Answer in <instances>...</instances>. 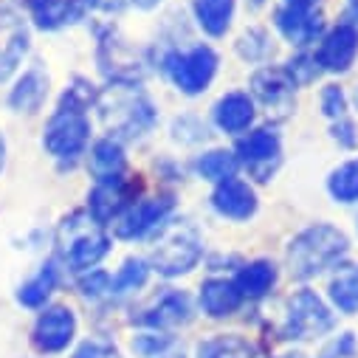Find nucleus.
<instances>
[{"label": "nucleus", "mask_w": 358, "mask_h": 358, "mask_svg": "<svg viewBox=\"0 0 358 358\" xmlns=\"http://www.w3.org/2000/svg\"><path fill=\"white\" fill-rule=\"evenodd\" d=\"M198 358H254V347L240 336H215L198 347Z\"/></svg>", "instance_id": "obj_29"}, {"label": "nucleus", "mask_w": 358, "mask_h": 358, "mask_svg": "<svg viewBox=\"0 0 358 358\" xmlns=\"http://www.w3.org/2000/svg\"><path fill=\"white\" fill-rule=\"evenodd\" d=\"M175 209V198L172 195H155V198H144L138 203H133L119 220H116V237L122 240H136L144 237L147 231L158 229L166 215Z\"/></svg>", "instance_id": "obj_12"}, {"label": "nucleus", "mask_w": 358, "mask_h": 358, "mask_svg": "<svg viewBox=\"0 0 358 358\" xmlns=\"http://www.w3.org/2000/svg\"><path fill=\"white\" fill-rule=\"evenodd\" d=\"M231 15H234V0H195V20L212 37L226 34Z\"/></svg>", "instance_id": "obj_26"}, {"label": "nucleus", "mask_w": 358, "mask_h": 358, "mask_svg": "<svg viewBox=\"0 0 358 358\" xmlns=\"http://www.w3.org/2000/svg\"><path fill=\"white\" fill-rule=\"evenodd\" d=\"M355 105H358V91H355Z\"/></svg>", "instance_id": "obj_45"}, {"label": "nucleus", "mask_w": 358, "mask_h": 358, "mask_svg": "<svg viewBox=\"0 0 358 358\" xmlns=\"http://www.w3.org/2000/svg\"><path fill=\"white\" fill-rule=\"evenodd\" d=\"M277 358H305L302 352H285V355H277Z\"/></svg>", "instance_id": "obj_42"}, {"label": "nucleus", "mask_w": 358, "mask_h": 358, "mask_svg": "<svg viewBox=\"0 0 358 358\" xmlns=\"http://www.w3.org/2000/svg\"><path fill=\"white\" fill-rule=\"evenodd\" d=\"M350 248V240L344 231L319 223L305 229L299 237H294L288 248V268L296 280H310L322 274L324 268H333Z\"/></svg>", "instance_id": "obj_4"}, {"label": "nucleus", "mask_w": 358, "mask_h": 358, "mask_svg": "<svg viewBox=\"0 0 358 358\" xmlns=\"http://www.w3.org/2000/svg\"><path fill=\"white\" fill-rule=\"evenodd\" d=\"M277 29L282 37L294 45H308L324 31V20L313 9H296V6H282L277 12Z\"/></svg>", "instance_id": "obj_17"}, {"label": "nucleus", "mask_w": 358, "mask_h": 358, "mask_svg": "<svg viewBox=\"0 0 358 358\" xmlns=\"http://www.w3.org/2000/svg\"><path fill=\"white\" fill-rule=\"evenodd\" d=\"M76 336V316L71 308L65 305H51L37 316L34 333H31V344L37 352H62Z\"/></svg>", "instance_id": "obj_11"}, {"label": "nucleus", "mask_w": 358, "mask_h": 358, "mask_svg": "<svg viewBox=\"0 0 358 358\" xmlns=\"http://www.w3.org/2000/svg\"><path fill=\"white\" fill-rule=\"evenodd\" d=\"M54 288H57V262L48 259L45 265H40V271L29 282L20 285L17 302L26 308H43L48 302V296L54 294Z\"/></svg>", "instance_id": "obj_23"}, {"label": "nucleus", "mask_w": 358, "mask_h": 358, "mask_svg": "<svg viewBox=\"0 0 358 358\" xmlns=\"http://www.w3.org/2000/svg\"><path fill=\"white\" fill-rule=\"evenodd\" d=\"M251 91L268 108V116L274 113V119H285L294 113L296 82L291 79V73L285 68H259L251 76Z\"/></svg>", "instance_id": "obj_9"}, {"label": "nucleus", "mask_w": 358, "mask_h": 358, "mask_svg": "<svg viewBox=\"0 0 358 358\" xmlns=\"http://www.w3.org/2000/svg\"><path fill=\"white\" fill-rule=\"evenodd\" d=\"M274 282H277V268L268 259H254V262L243 265L237 280H234L243 299H262L268 291L274 288Z\"/></svg>", "instance_id": "obj_22"}, {"label": "nucleus", "mask_w": 358, "mask_h": 358, "mask_svg": "<svg viewBox=\"0 0 358 358\" xmlns=\"http://www.w3.org/2000/svg\"><path fill=\"white\" fill-rule=\"evenodd\" d=\"M355 54H358V29L352 23H338L322 40L316 59H319V68L330 73H344L355 62Z\"/></svg>", "instance_id": "obj_14"}, {"label": "nucleus", "mask_w": 358, "mask_h": 358, "mask_svg": "<svg viewBox=\"0 0 358 358\" xmlns=\"http://www.w3.org/2000/svg\"><path fill=\"white\" fill-rule=\"evenodd\" d=\"M327 189H330L333 201H338V203H358V158L347 161L330 172Z\"/></svg>", "instance_id": "obj_28"}, {"label": "nucleus", "mask_w": 358, "mask_h": 358, "mask_svg": "<svg viewBox=\"0 0 358 358\" xmlns=\"http://www.w3.org/2000/svg\"><path fill=\"white\" fill-rule=\"evenodd\" d=\"M127 3H133V6H138V9H152V6L161 3V0H127Z\"/></svg>", "instance_id": "obj_39"}, {"label": "nucleus", "mask_w": 358, "mask_h": 358, "mask_svg": "<svg viewBox=\"0 0 358 358\" xmlns=\"http://www.w3.org/2000/svg\"><path fill=\"white\" fill-rule=\"evenodd\" d=\"M355 355V336L352 333H344L338 341H333L319 358H352Z\"/></svg>", "instance_id": "obj_35"}, {"label": "nucleus", "mask_w": 358, "mask_h": 358, "mask_svg": "<svg viewBox=\"0 0 358 358\" xmlns=\"http://www.w3.org/2000/svg\"><path fill=\"white\" fill-rule=\"evenodd\" d=\"M254 122V99L243 91L226 94L215 105V124L226 133H243Z\"/></svg>", "instance_id": "obj_20"}, {"label": "nucleus", "mask_w": 358, "mask_h": 358, "mask_svg": "<svg viewBox=\"0 0 358 358\" xmlns=\"http://www.w3.org/2000/svg\"><path fill=\"white\" fill-rule=\"evenodd\" d=\"M164 73L187 96L203 94L217 73V54L209 45H195L189 51H172L164 57Z\"/></svg>", "instance_id": "obj_6"}, {"label": "nucleus", "mask_w": 358, "mask_h": 358, "mask_svg": "<svg viewBox=\"0 0 358 358\" xmlns=\"http://www.w3.org/2000/svg\"><path fill=\"white\" fill-rule=\"evenodd\" d=\"M3 164H6V141L0 136V169H3Z\"/></svg>", "instance_id": "obj_40"}, {"label": "nucleus", "mask_w": 358, "mask_h": 358, "mask_svg": "<svg viewBox=\"0 0 358 358\" xmlns=\"http://www.w3.org/2000/svg\"><path fill=\"white\" fill-rule=\"evenodd\" d=\"M73 358H119V352L110 347V344H102V341H85Z\"/></svg>", "instance_id": "obj_36"}, {"label": "nucleus", "mask_w": 358, "mask_h": 358, "mask_svg": "<svg viewBox=\"0 0 358 358\" xmlns=\"http://www.w3.org/2000/svg\"><path fill=\"white\" fill-rule=\"evenodd\" d=\"M201 254H203V243L198 229L189 220L161 223L152 254H150V268L161 277H181L198 265Z\"/></svg>", "instance_id": "obj_5"}, {"label": "nucleus", "mask_w": 358, "mask_h": 358, "mask_svg": "<svg viewBox=\"0 0 358 358\" xmlns=\"http://www.w3.org/2000/svg\"><path fill=\"white\" fill-rule=\"evenodd\" d=\"M96 108L102 113L110 138H138L155 122L152 102L138 91L136 82H113L102 96H96Z\"/></svg>", "instance_id": "obj_2"}, {"label": "nucleus", "mask_w": 358, "mask_h": 358, "mask_svg": "<svg viewBox=\"0 0 358 358\" xmlns=\"http://www.w3.org/2000/svg\"><path fill=\"white\" fill-rule=\"evenodd\" d=\"M327 291L341 313H358V265H341Z\"/></svg>", "instance_id": "obj_25"}, {"label": "nucleus", "mask_w": 358, "mask_h": 358, "mask_svg": "<svg viewBox=\"0 0 358 358\" xmlns=\"http://www.w3.org/2000/svg\"><path fill=\"white\" fill-rule=\"evenodd\" d=\"M262 3H265V0H251V6H254V9H259Z\"/></svg>", "instance_id": "obj_43"}, {"label": "nucleus", "mask_w": 358, "mask_h": 358, "mask_svg": "<svg viewBox=\"0 0 358 358\" xmlns=\"http://www.w3.org/2000/svg\"><path fill=\"white\" fill-rule=\"evenodd\" d=\"M147 274H150V265H147L141 257H130V259H124V265L119 268V274L113 277V294H130V291H138V288L147 282Z\"/></svg>", "instance_id": "obj_31"}, {"label": "nucleus", "mask_w": 358, "mask_h": 358, "mask_svg": "<svg viewBox=\"0 0 358 358\" xmlns=\"http://www.w3.org/2000/svg\"><path fill=\"white\" fill-rule=\"evenodd\" d=\"M333 330V313L330 308L313 294V291H299L288 302V316L282 324L285 338H319Z\"/></svg>", "instance_id": "obj_7"}, {"label": "nucleus", "mask_w": 358, "mask_h": 358, "mask_svg": "<svg viewBox=\"0 0 358 358\" xmlns=\"http://www.w3.org/2000/svg\"><path fill=\"white\" fill-rule=\"evenodd\" d=\"M243 305V294L237 291L234 280H206L201 285V308L203 313L223 319L231 316Z\"/></svg>", "instance_id": "obj_21"}, {"label": "nucleus", "mask_w": 358, "mask_h": 358, "mask_svg": "<svg viewBox=\"0 0 358 358\" xmlns=\"http://www.w3.org/2000/svg\"><path fill=\"white\" fill-rule=\"evenodd\" d=\"M79 288L87 299H102V296H110L113 294V280L105 274V271H91L79 280Z\"/></svg>", "instance_id": "obj_33"}, {"label": "nucleus", "mask_w": 358, "mask_h": 358, "mask_svg": "<svg viewBox=\"0 0 358 358\" xmlns=\"http://www.w3.org/2000/svg\"><path fill=\"white\" fill-rule=\"evenodd\" d=\"M350 6H352V12L358 15V0H350Z\"/></svg>", "instance_id": "obj_44"}, {"label": "nucleus", "mask_w": 358, "mask_h": 358, "mask_svg": "<svg viewBox=\"0 0 358 358\" xmlns=\"http://www.w3.org/2000/svg\"><path fill=\"white\" fill-rule=\"evenodd\" d=\"M285 6H296V9H313L316 0H285Z\"/></svg>", "instance_id": "obj_38"}, {"label": "nucleus", "mask_w": 358, "mask_h": 358, "mask_svg": "<svg viewBox=\"0 0 358 358\" xmlns=\"http://www.w3.org/2000/svg\"><path fill=\"white\" fill-rule=\"evenodd\" d=\"M82 6H102V0H82Z\"/></svg>", "instance_id": "obj_41"}, {"label": "nucleus", "mask_w": 358, "mask_h": 358, "mask_svg": "<svg viewBox=\"0 0 358 358\" xmlns=\"http://www.w3.org/2000/svg\"><path fill=\"white\" fill-rule=\"evenodd\" d=\"M29 12L40 29H62L68 23L82 20V0H29Z\"/></svg>", "instance_id": "obj_18"}, {"label": "nucleus", "mask_w": 358, "mask_h": 358, "mask_svg": "<svg viewBox=\"0 0 358 358\" xmlns=\"http://www.w3.org/2000/svg\"><path fill=\"white\" fill-rule=\"evenodd\" d=\"M212 206L217 215L229 217V220H248L254 212H257V195L254 189L240 181V178H226L220 181L212 192Z\"/></svg>", "instance_id": "obj_16"}, {"label": "nucleus", "mask_w": 358, "mask_h": 358, "mask_svg": "<svg viewBox=\"0 0 358 358\" xmlns=\"http://www.w3.org/2000/svg\"><path fill=\"white\" fill-rule=\"evenodd\" d=\"M237 155H231V152H226V150H212V152H203L201 158H198V164H195V169H198V175L201 178H206V181H226V178H231L234 175V169H237Z\"/></svg>", "instance_id": "obj_30"}, {"label": "nucleus", "mask_w": 358, "mask_h": 358, "mask_svg": "<svg viewBox=\"0 0 358 358\" xmlns=\"http://www.w3.org/2000/svg\"><path fill=\"white\" fill-rule=\"evenodd\" d=\"M322 113L333 122L347 116V96H344V91L338 85H327L322 91Z\"/></svg>", "instance_id": "obj_32"}, {"label": "nucleus", "mask_w": 358, "mask_h": 358, "mask_svg": "<svg viewBox=\"0 0 358 358\" xmlns=\"http://www.w3.org/2000/svg\"><path fill=\"white\" fill-rule=\"evenodd\" d=\"M110 237L91 212H71L62 217L57 229V254L71 271H91V268L108 257Z\"/></svg>", "instance_id": "obj_3"}, {"label": "nucleus", "mask_w": 358, "mask_h": 358, "mask_svg": "<svg viewBox=\"0 0 358 358\" xmlns=\"http://www.w3.org/2000/svg\"><path fill=\"white\" fill-rule=\"evenodd\" d=\"M91 102H96V96L85 82H76L65 91L57 113L48 119L43 133V144L54 158H76L85 152L87 138H91V122L85 110Z\"/></svg>", "instance_id": "obj_1"}, {"label": "nucleus", "mask_w": 358, "mask_h": 358, "mask_svg": "<svg viewBox=\"0 0 358 358\" xmlns=\"http://www.w3.org/2000/svg\"><path fill=\"white\" fill-rule=\"evenodd\" d=\"M237 161L251 172V178H257V181H268L282 161L280 136L265 130V127L248 133L245 138L237 141Z\"/></svg>", "instance_id": "obj_8"}, {"label": "nucleus", "mask_w": 358, "mask_h": 358, "mask_svg": "<svg viewBox=\"0 0 358 358\" xmlns=\"http://www.w3.org/2000/svg\"><path fill=\"white\" fill-rule=\"evenodd\" d=\"M333 138L341 144V147H355L358 144V133H355V124L344 116L338 122H333Z\"/></svg>", "instance_id": "obj_37"}, {"label": "nucleus", "mask_w": 358, "mask_h": 358, "mask_svg": "<svg viewBox=\"0 0 358 358\" xmlns=\"http://www.w3.org/2000/svg\"><path fill=\"white\" fill-rule=\"evenodd\" d=\"M136 184H130L124 175H113L105 181H96L91 198H87V212L94 220L108 226L110 220H119L136 201Z\"/></svg>", "instance_id": "obj_10"}, {"label": "nucleus", "mask_w": 358, "mask_h": 358, "mask_svg": "<svg viewBox=\"0 0 358 358\" xmlns=\"http://www.w3.org/2000/svg\"><path fill=\"white\" fill-rule=\"evenodd\" d=\"M29 51V31L12 12H0V82H6Z\"/></svg>", "instance_id": "obj_15"}, {"label": "nucleus", "mask_w": 358, "mask_h": 358, "mask_svg": "<svg viewBox=\"0 0 358 358\" xmlns=\"http://www.w3.org/2000/svg\"><path fill=\"white\" fill-rule=\"evenodd\" d=\"M91 172H94V178L96 181H105V178H113V175H122V169H124V150H122V144L116 141V138H102V141H96L94 144V150H91Z\"/></svg>", "instance_id": "obj_24"}, {"label": "nucleus", "mask_w": 358, "mask_h": 358, "mask_svg": "<svg viewBox=\"0 0 358 358\" xmlns=\"http://www.w3.org/2000/svg\"><path fill=\"white\" fill-rule=\"evenodd\" d=\"M133 350L141 358H184V350L178 347V341L169 333H161V330L138 333L133 338Z\"/></svg>", "instance_id": "obj_27"}, {"label": "nucleus", "mask_w": 358, "mask_h": 358, "mask_svg": "<svg viewBox=\"0 0 358 358\" xmlns=\"http://www.w3.org/2000/svg\"><path fill=\"white\" fill-rule=\"evenodd\" d=\"M285 71H288V73H291V79L299 85V82H313V79H316V73H319L322 68H319V59H316V57L302 54V57L291 59Z\"/></svg>", "instance_id": "obj_34"}, {"label": "nucleus", "mask_w": 358, "mask_h": 358, "mask_svg": "<svg viewBox=\"0 0 358 358\" xmlns=\"http://www.w3.org/2000/svg\"><path fill=\"white\" fill-rule=\"evenodd\" d=\"M48 96V76L43 68H29L20 82L12 87V96H9V105L17 110V113H37L43 108Z\"/></svg>", "instance_id": "obj_19"}, {"label": "nucleus", "mask_w": 358, "mask_h": 358, "mask_svg": "<svg viewBox=\"0 0 358 358\" xmlns=\"http://www.w3.org/2000/svg\"><path fill=\"white\" fill-rule=\"evenodd\" d=\"M192 319V302L184 291H164L158 294L150 305H144L138 310V316H133L136 324L150 327V330H166V327H178L187 324Z\"/></svg>", "instance_id": "obj_13"}]
</instances>
